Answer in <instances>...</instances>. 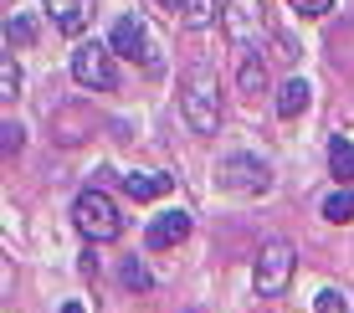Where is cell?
Listing matches in <instances>:
<instances>
[{
    "label": "cell",
    "instance_id": "1",
    "mask_svg": "<svg viewBox=\"0 0 354 313\" xmlns=\"http://www.w3.org/2000/svg\"><path fill=\"white\" fill-rule=\"evenodd\" d=\"M180 108L195 134H216L221 129V82L211 67H185L180 72Z\"/></svg>",
    "mask_w": 354,
    "mask_h": 313
},
{
    "label": "cell",
    "instance_id": "2",
    "mask_svg": "<svg viewBox=\"0 0 354 313\" xmlns=\"http://www.w3.org/2000/svg\"><path fill=\"white\" fill-rule=\"evenodd\" d=\"M226 41L241 46V52H257V46L272 36V16H267V0H226Z\"/></svg>",
    "mask_w": 354,
    "mask_h": 313
},
{
    "label": "cell",
    "instance_id": "3",
    "mask_svg": "<svg viewBox=\"0 0 354 313\" xmlns=\"http://www.w3.org/2000/svg\"><path fill=\"white\" fill-rule=\"evenodd\" d=\"M292 267H298L292 242H283V236L262 242V247H257V262H252V283H257V293H262V298H283L288 283H292Z\"/></svg>",
    "mask_w": 354,
    "mask_h": 313
},
{
    "label": "cell",
    "instance_id": "4",
    "mask_svg": "<svg viewBox=\"0 0 354 313\" xmlns=\"http://www.w3.org/2000/svg\"><path fill=\"white\" fill-rule=\"evenodd\" d=\"M72 221H77V231L88 236V242H113V236H124V216H118L113 196H103V190H82V196L72 200Z\"/></svg>",
    "mask_w": 354,
    "mask_h": 313
},
{
    "label": "cell",
    "instance_id": "5",
    "mask_svg": "<svg viewBox=\"0 0 354 313\" xmlns=\"http://www.w3.org/2000/svg\"><path fill=\"white\" fill-rule=\"evenodd\" d=\"M113 57H129V62H139V67H160V41L149 36V26H144V16H124L113 26Z\"/></svg>",
    "mask_w": 354,
    "mask_h": 313
},
{
    "label": "cell",
    "instance_id": "6",
    "mask_svg": "<svg viewBox=\"0 0 354 313\" xmlns=\"http://www.w3.org/2000/svg\"><path fill=\"white\" fill-rule=\"evenodd\" d=\"M72 77H77L82 88H97V93H108V88L118 82V67H113V46L82 41L77 52H72Z\"/></svg>",
    "mask_w": 354,
    "mask_h": 313
},
{
    "label": "cell",
    "instance_id": "7",
    "mask_svg": "<svg viewBox=\"0 0 354 313\" xmlns=\"http://www.w3.org/2000/svg\"><path fill=\"white\" fill-rule=\"evenodd\" d=\"M216 180H221V190H231V196H267L272 190V170L262 160H252V154H231Z\"/></svg>",
    "mask_w": 354,
    "mask_h": 313
},
{
    "label": "cell",
    "instance_id": "8",
    "mask_svg": "<svg viewBox=\"0 0 354 313\" xmlns=\"http://www.w3.org/2000/svg\"><path fill=\"white\" fill-rule=\"evenodd\" d=\"M41 10L52 16V26L62 31V36H82V31L93 26V16H97L93 0H41Z\"/></svg>",
    "mask_w": 354,
    "mask_h": 313
},
{
    "label": "cell",
    "instance_id": "9",
    "mask_svg": "<svg viewBox=\"0 0 354 313\" xmlns=\"http://www.w3.org/2000/svg\"><path fill=\"white\" fill-rule=\"evenodd\" d=\"M190 236V211H165V216H154L149 221V236H144V242H149L154 252H165V247H180Z\"/></svg>",
    "mask_w": 354,
    "mask_h": 313
},
{
    "label": "cell",
    "instance_id": "10",
    "mask_svg": "<svg viewBox=\"0 0 354 313\" xmlns=\"http://www.w3.org/2000/svg\"><path fill=\"white\" fill-rule=\"evenodd\" d=\"M169 185H175V175H124L129 200H160V196H169Z\"/></svg>",
    "mask_w": 354,
    "mask_h": 313
},
{
    "label": "cell",
    "instance_id": "11",
    "mask_svg": "<svg viewBox=\"0 0 354 313\" xmlns=\"http://www.w3.org/2000/svg\"><path fill=\"white\" fill-rule=\"evenodd\" d=\"M308 103H313V88L303 77H288L283 88H277V113H283V118H298Z\"/></svg>",
    "mask_w": 354,
    "mask_h": 313
},
{
    "label": "cell",
    "instance_id": "12",
    "mask_svg": "<svg viewBox=\"0 0 354 313\" xmlns=\"http://www.w3.org/2000/svg\"><path fill=\"white\" fill-rule=\"evenodd\" d=\"M216 16H226V6H216V0H185V6H180V21H185L190 31L216 26Z\"/></svg>",
    "mask_w": 354,
    "mask_h": 313
},
{
    "label": "cell",
    "instance_id": "13",
    "mask_svg": "<svg viewBox=\"0 0 354 313\" xmlns=\"http://www.w3.org/2000/svg\"><path fill=\"white\" fill-rule=\"evenodd\" d=\"M328 170L339 175V185H349V180H354V144L339 139V134H334V144H328Z\"/></svg>",
    "mask_w": 354,
    "mask_h": 313
},
{
    "label": "cell",
    "instance_id": "14",
    "mask_svg": "<svg viewBox=\"0 0 354 313\" xmlns=\"http://www.w3.org/2000/svg\"><path fill=\"white\" fill-rule=\"evenodd\" d=\"M324 221H334V226L354 221V190H349V185H344V190H334V196L324 200Z\"/></svg>",
    "mask_w": 354,
    "mask_h": 313
},
{
    "label": "cell",
    "instance_id": "15",
    "mask_svg": "<svg viewBox=\"0 0 354 313\" xmlns=\"http://www.w3.org/2000/svg\"><path fill=\"white\" fill-rule=\"evenodd\" d=\"M236 82H241V93H247V98H257V93L267 88V67L247 57V62H241V77H236Z\"/></svg>",
    "mask_w": 354,
    "mask_h": 313
},
{
    "label": "cell",
    "instance_id": "16",
    "mask_svg": "<svg viewBox=\"0 0 354 313\" xmlns=\"http://www.w3.org/2000/svg\"><path fill=\"white\" fill-rule=\"evenodd\" d=\"M0 98H21V67L16 62H10V57H6V62H0Z\"/></svg>",
    "mask_w": 354,
    "mask_h": 313
},
{
    "label": "cell",
    "instance_id": "17",
    "mask_svg": "<svg viewBox=\"0 0 354 313\" xmlns=\"http://www.w3.org/2000/svg\"><path fill=\"white\" fill-rule=\"evenodd\" d=\"M149 283H154V278L144 272V262L129 257V262H124V287H133V293H149Z\"/></svg>",
    "mask_w": 354,
    "mask_h": 313
},
{
    "label": "cell",
    "instance_id": "18",
    "mask_svg": "<svg viewBox=\"0 0 354 313\" xmlns=\"http://www.w3.org/2000/svg\"><path fill=\"white\" fill-rule=\"evenodd\" d=\"M31 36H36V26H31L26 16L6 21V46H31Z\"/></svg>",
    "mask_w": 354,
    "mask_h": 313
},
{
    "label": "cell",
    "instance_id": "19",
    "mask_svg": "<svg viewBox=\"0 0 354 313\" xmlns=\"http://www.w3.org/2000/svg\"><path fill=\"white\" fill-rule=\"evenodd\" d=\"M313 308H319V313H349V298L339 293V287H324V293H319V303H313Z\"/></svg>",
    "mask_w": 354,
    "mask_h": 313
},
{
    "label": "cell",
    "instance_id": "20",
    "mask_svg": "<svg viewBox=\"0 0 354 313\" xmlns=\"http://www.w3.org/2000/svg\"><path fill=\"white\" fill-rule=\"evenodd\" d=\"M292 10H298V16H328V10H334V0H288Z\"/></svg>",
    "mask_w": 354,
    "mask_h": 313
},
{
    "label": "cell",
    "instance_id": "21",
    "mask_svg": "<svg viewBox=\"0 0 354 313\" xmlns=\"http://www.w3.org/2000/svg\"><path fill=\"white\" fill-rule=\"evenodd\" d=\"M0 149H6V154H16V149H21V129H16V124L0 129Z\"/></svg>",
    "mask_w": 354,
    "mask_h": 313
},
{
    "label": "cell",
    "instance_id": "22",
    "mask_svg": "<svg viewBox=\"0 0 354 313\" xmlns=\"http://www.w3.org/2000/svg\"><path fill=\"white\" fill-rule=\"evenodd\" d=\"M62 313H88V308H82V303H62Z\"/></svg>",
    "mask_w": 354,
    "mask_h": 313
},
{
    "label": "cell",
    "instance_id": "23",
    "mask_svg": "<svg viewBox=\"0 0 354 313\" xmlns=\"http://www.w3.org/2000/svg\"><path fill=\"white\" fill-rule=\"evenodd\" d=\"M160 6H185V0H160Z\"/></svg>",
    "mask_w": 354,
    "mask_h": 313
}]
</instances>
